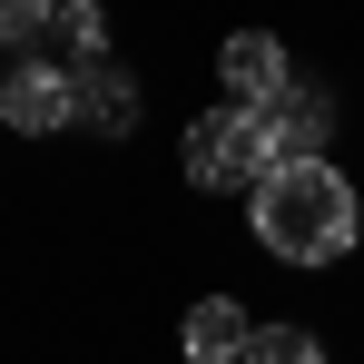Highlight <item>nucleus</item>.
Instances as JSON below:
<instances>
[{
    "instance_id": "6",
    "label": "nucleus",
    "mask_w": 364,
    "mask_h": 364,
    "mask_svg": "<svg viewBox=\"0 0 364 364\" xmlns=\"http://www.w3.org/2000/svg\"><path fill=\"white\" fill-rule=\"evenodd\" d=\"M178 345H187V364H246L256 315H246L237 296H197V305H187V325H178Z\"/></svg>"
},
{
    "instance_id": "2",
    "label": "nucleus",
    "mask_w": 364,
    "mask_h": 364,
    "mask_svg": "<svg viewBox=\"0 0 364 364\" xmlns=\"http://www.w3.org/2000/svg\"><path fill=\"white\" fill-rule=\"evenodd\" d=\"M178 168H187V187H256L266 168H276V148H266V119L256 109H207V119L187 128V148H178Z\"/></svg>"
},
{
    "instance_id": "1",
    "label": "nucleus",
    "mask_w": 364,
    "mask_h": 364,
    "mask_svg": "<svg viewBox=\"0 0 364 364\" xmlns=\"http://www.w3.org/2000/svg\"><path fill=\"white\" fill-rule=\"evenodd\" d=\"M246 227H256V246L276 256V266H335L345 246H355L364 227V207H355V187L335 178L325 158H296V168H266V178L246 187Z\"/></svg>"
},
{
    "instance_id": "8",
    "label": "nucleus",
    "mask_w": 364,
    "mask_h": 364,
    "mask_svg": "<svg viewBox=\"0 0 364 364\" xmlns=\"http://www.w3.org/2000/svg\"><path fill=\"white\" fill-rule=\"evenodd\" d=\"M50 30L79 50V69H99V40H109V10H99V0H60V20H50Z\"/></svg>"
},
{
    "instance_id": "10",
    "label": "nucleus",
    "mask_w": 364,
    "mask_h": 364,
    "mask_svg": "<svg viewBox=\"0 0 364 364\" xmlns=\"http://www.w3.org/2000/svg\"><path fill=\"white\" fill-rule=\"evenodd\" d=\"M60 20V0H0V50H20V40H40Z\"/></svg>"
},
{
    "instance_id": "5",
    "label": "nucleus",
    "mask_w": 364,
    "mask_h": 364,
    "mask_svg": "<svg viewBox=\"0 0 364 364\" xmlns=\"http://www.w3.org/2000/svg\"><path fill=\"white\" fill-rule=\"evenodd\" d=\"M256 119H266V148H276V168H296V158H325V138H335V99L296 79V89H276Z\"/></svg>"
},
{
    "instance_id": "9",
    "label": "nucleus",
    "mask_w": 364,
    "mask_h": 364,
    "mask_svg": "<svg viewBox=\"0 0 364 364\" xmlns=\"http://www.w3.org/2000/svg\"><path fill=\"white\" fill-rule=\"evenodd\" d=\"M246 364H325V345H315L305 325H256V345H246Z\"/></svg>"
},
{
    "instance_id": "4",
    "label": "nucleus",
    "mask_w": 364,
    "mask_h": 364,
    "mask_svg": "<svg viewBox=\"0 0 364 364\" xmlns=\"http://www.w3.org/2000/svg\"><path fill=\"white\" fill-rule=\"evenodd\" d=\"M217 79H227V99H237V109H266L276 89H296V69H286V40H276V30H227Z\"/></svg>"
},
{
    "instance_id": "7",
    "label": "nucleus",
    "mask_w": 364,
    "mask_h": 364,
    "mask_svg": "<svg viewBox=\"0 0 364 364\" xmlns=\"http://www.w3.org/2000/svg\"><path fill=\"white\" fill-rule=\"evenodd\" d=\"M79 128H99V138H128L138 128V79L128 69H79Z\"/></svg>"
},
{
    "instance_id": "3",
    "label": "nucleus",
    "mask_w": 364,
    "mask_h": 364,
    "mask_svg": "<svg viewBox=\"0 0 364 364\" xmlns=\"http://www.w3.org/2000/svg\"><path fill=\"white\" fill-rule=\"evenodd\" d=\"M79 119V69L60 60H20L0 79V128H20V138H50V128Z\"/></svg>"
}]
</instances>
